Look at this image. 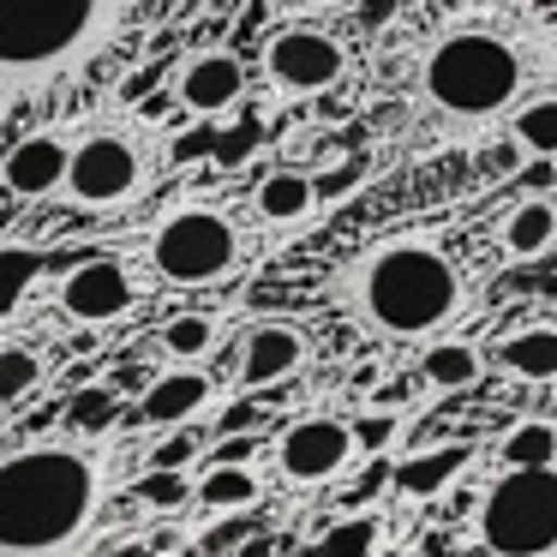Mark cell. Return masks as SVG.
Masks as SVG:
<instances>
[{
  "label": "cell",
  "instance_id": "cell-1",
  "mask_svg": "<svg viewBox=\"0 0 557 557\" xmlns=\"http://www.w3.org/2000/svg\"><path fill=\"white\" fill-rule=\"evenodd\" d=\"M109 468L85 437H30L0 456V552H73L97 521Z\"/></svg>",
  "mask_w": 557,
  "mask_h": 557
},
{
  "label": "cell",
  "instance_id": "cell-2",
  "mask_svg": "<svg viewBox=\"0 0 557 557\" xmlns=\"http://www.w3.org/2000/svg\"><path fill=\"white\" fill-rule=\"evenodd\" d=\"M468 306V276L432 234H384L348 264V312L377 342H432Z\"/></svg>",
  "mask_w": 557,
  "mask_h": 557
},
{
  "label": "cell",
  "instance_id": "cell-3",
  "mask_svg": "<svg viewBox=\"0 0 557 557\" xmlns=\"http://www.w3.org/2000/svg\"><path fill=\"white\" fill-rule=\"evenodd\" d=\"M121 0H0V90H42L102 49Z\"/></svg>",
  "mask_w": 557,
  "mask_h": 557
},
{
  "label": "cell",
  "instance_id": "cell-4",
  "mask_svg": "<svg viewBox=\"0 0 557 557\" xmlns=\"http://www.w3.org/2000/svg\"><path fill=\"white\" fill-rule=\"evenodd\" d=\"M420 90L449 121H497L528 90V54L492 25H461L432 42L420 66Z\"/></svg>",
  "mask_w": 557,
  "mask_h": 557
},
{
  "label": "cell",
  "instance_id": "cell-5",
  "mask_svg": "<svg viewBox=\"0 0 557 557\" xmlns=\"http://www.w3.org/2000/svg\"><path fill=\"white\" fill-rule=\"evenodd\" d=\"M145 258L157 270V282H169V288H216L240 264V228L216 205H174L150 228Z\"/></svg>",
  "mask_w": 557,
  "mask_h": 557
},
{
  "label": "cell",
  "instance_id": "cell-6",
  "mask_svg": "<svg viewBox=\"0 0 557 557\" xmlns=\"http://www.w3.org/2000/svg\"><path fill=\"white\" fill-rule=\"evenodd\" d=\"M480 545L497 557L557 552V461L504 468L480 497Z\"/></svg>",
  "mask_w": 557,
  "mask_h": 557
},
{
  "label": "cell",
  "instance_id": "cell-7",
  "mask_svg": "<svg viewBox=\"0 0 557 557\" xmlns=\"http://www.w3.org/2000/svg\"><path fill=\"white\" fill-rule=\"evenodd\" d=\"M145 174H150V157L133 126H90V133L73 138V157H66L54 198H66L78 210H114L145 186Z\"/></svg>",
  "mask_w": 557,
  "mask_h": 557
},
{
  "label": "cell",
  "instance_id": "cell-8",
  "mask_svg": "<svg viewBox=\"0 0 557 557\" xmlns=\"http://www.w3.org/2000/svg\"><path fill=\"white\" fill-rule=\"evenodd\" d=\"M258 73L276 97L288 102H312L324 90H336L348 78V49L342 37H330L324 25H276L258 54Z\"/></svg>",
  "mask_w": 557,
  "mask_h": 557
},
{
  "label": "cell",
  "instance_id": "cell-9",
  "mask_svg": "<svg viewBox=\"0 0 557 557\" xmlns=\"http://www.w3.org/2000/svg\"><path fill=\"white\" fill-rule=\"evenodd\" d=\"M354 461H360V444H354V425L342 413H300L276 432V473L300 492L336 485Z\"/></svg>",
  "mask_w": 557,
  "mask_h": 557
},
{
  "label": "cell",
  "instance_id": "cell-10",
  "mask_svg": "<svg viewBox=\"0 0 557 557\" xmlns=\"http://www.w3.org/2000/svg\"><path fill=\"white\" fill-rule=\"evenodd\" d=\"M54 306H61L73 324L102 330V324H121V318L138 306V282H133V270H126L121 258L90 252V258H78V264L61 270V282H54Z\"/></svg>",
  "mask_w": 557,
  "mask_h": 557
},
{
  "label": "cell",
  "instance_id": "cell-11",
  "mask_svg": "<svg viewBox=\"0 0 557 557\" xmlns=\"http://www.w3.org/2000/svg\"><path fill=\"white\" fill-rule=\"evenodd\" d=\"M306 360H312V342H306L300 324H288V318H258L240 336V348H234V389L264 396V389L300 377Z\"/></svg>",
  "mask_w": 557,
  "mask_h": 557
},
{
  "label": "cell",
  "instance_id": "cell-12",
  "mask_svg": "<svg viewBox=\"0 0 557 557\" xmlns=\"http://www.w3.org/2000/svg\"><path fill=\"white\" fill-rule=\"evenodd\" d=\"M210 401H216V377L198 360H174L138 384V420L150 432H169V425H193Z\"/></svg>",
  "mask_w": 557,
  "mask_h": 557
},
{
  "label": "cell",
  "instance_id": "cell-13",
  "mask_svg": "<svg viewBox=\"0 0 557 557\" xmlns=\"http://www.w3.org/2000/svg\"><path fill=\"white\" fill-rule=\"evenodd\" d=\"M174 102L193 114H228L246 102V61L234 49H205L174 66Z\"/></svg>",
  "mask_w": 557,
  "mask_h": 557
},
{
  "label": "cell",
  "instance_id": "cell-14",
  "mask_svg": "<svg viewBox=\"0 0 557 557\" xmlns=\"http://www.w3.org/2000/svg\"><path fill=\"white\" fill-rule=\"evenodd\" d=\"M66 157H73V138L66 133H25L7 162H0V186L13 198H54L61 193V174H66Z\"/></svg>",
  "mask_w": 557,
  "mask_h": 557
},
{
  "label": "cell",
  "instance_id": "cell-15",
  "mask_svg": "<svg viewBox=\"0 0 557 557\" xmlns=\"http://www.w3.org/2000/svg\"><path fill=\"white\" fill-rule=\"evenodd\" d=\"M473 449L468 444H432V449H413V456L396 461V473H389V485H396L401 497H413V504H432V497H444L449 485L468 473Z\"/></svg>",
  "mask_w": 557,
  "mask_h": 557
},
{
  "label": "cell",
  "instance_id": "cell-16",
  "mask_svg": "<svg viewBox=\"0 0 557 557\" xmlns=\"http://www.w3.org/2000/svg\"><path fill=\"white\" fill-rule=\"evenodd\" d=\"M497 246H504L516 264H528V258H545V252L557 246V198H545V193L516 198V205L497 216Z\"/></svg>",
  "mask_w": 557,
  "mask_h": 557
},
{
  "label": "cell",
  "instance_id": "cell-17",
  "mask_svg": "<svg viewBox=\"0 0 557 557\" xmlns=\"http://www.w3.org/2000/svg\"><path fill=\"white\" fill-rule=\"evenodd\" d=\"M312 210H318V181L306 169H270L252 186V216L264 228H300Z\"/></svg>",
  "mask_w": 557,
  "mask_h": 557
},
{
  "label": "cell",
  "instance_id": "cell-18",
  "mask_svg": "<svg viewBox=\"0 0 557 557\" xmlns=\"http://www.w3.org/2000/svg\"><path fill=\"white\" fill-rule=\"evenodd\" d=\"M258 497H264V480H258L252 461L205 456V468H198V480H193V504L205 509V516H222V509H258Z\"/></svg>",
  "mask_w": 557,
  "mask_h": 557
},
{
  "label": "cell",
  "instance_id": "cell-19",
  "mask_svg": "<svg viewBox=\"0 0 557 557\" xmlns=\"http://www.w3.org/2000/svg\"><path fill=\"white\" fill-rule=\"evenodd\" d=\"M492 366H504L516 384H557V324H521L497 342Z\"/></svg>",
  "mask_w": 557,
  "mask_h": 557
},
{
  "label": "cell",
  "instance_id": "cell-20",
  "mask_svg": "<svg viewBox=\"0 0 557 557\" xmlns=\"http://www.w3.org/2000/svg\"><path fill=\"white\" fill-rule=\"evenodd\" d=\"M420 377H425V389H437V396H456V389H473L480 384V372H485V354L473 348V342H461V336H432V342H420Z\"/></svg>",
  "mask_w": 557,
  "mask_h": 557
},
{
  "label": "cell",
  "instance_id": "cell-21",
  "mask_svg": "<svg viewBox=\"0 0 557 557\" xmlns=\"http://www.w3.org/2000/svg\"><path fill=\"white\" fill-rule=\"evenodd\" d=\"M121 413H126V401L114 384H85V389L66 396V432L90 444V437H109L114 425H121Z\"/></svg>",
  "mask_w": 557,
  "mask_h": 557
},
{
  "label": "cell",
  "instance_id": "cell-22",
  "mask_svg": "<svg viewBox=\"0 0 557 557\" xmlns=\"http://www.w3.org/2000/svg\"><path fill=\"white\" fill-rule=\"evenodd\" d=\"M497 461L504 468H545V461H557V420H545V413L516 420L497 437Z\"/></svg>",
  "mask_w": 557,
  "mask_h": 557
},
{
  "label": "cell",
  "instance_id": "cell-23",
  "mask_svg": "<svg viewBox=\"0 0 557 557\" xmlns=\"http://www.w3.org/2000/svg\"><path fill=\"white\" fill-rule=\"evenodd\" d=\"M42 270H49V252H42V246L0 240V318H13L18 306H25V294L37 288Z\"/></svg>",
  "mask_w": 557,
  "mask_h": 557
},
{
  "label": "cell",
  "instance_id": "cell-24",
  "mask_svg": "<svg viewBox=\"0 0 557 557\" xmlns=\"http://www.w3.org/2000/svg\"><path fill=\"white\" fill-rule=\"evenodd\" d=\"M384 540H389L384 509H348V516H336L312 545H318V552H336V557H360V552H377Z\"/></svg>",
  "mask_w": 557,
  "mask_h": 557
},
{
  "label": "cell",
  "instance_id": "cell-25",
  "mask_svg": "<svg viewBox=\"0 0 557 557\" xmlns=\"http://www.w3.org/2000/svg\"><path fill=\"white\" fill-rule=\"evenodd\" d=\"M222 342V318L216 312H174L162 324V354L169 360H210Z\"/></svg>",
  "mask_w": 557,
  "mask_h": 557
},
{
  "label": "cell",
  "instance_id": "cell-26",
  "mask_svg": "<svg viewBox=\"0 0 557 557\" xmlns=\"http://www.w3.org/2000/svg\"><path fill=\"white\" fill-rule=\"evenodd\" d=\"M509 138L521 145V157L552 162V157H557V97H533V102H521L516 121H509Z\"/></svg>",
  "mask_w": 557,
  "mask_h": 557
},
{
  "label": "cell",
  "instance_id": "cell-27",
  "mask_svg": "<svg viewBox=\"0 0 557 557\" xmlns=\"http://www.w3.org/2000/svg\"><path fill=\"white\" fill-rule=\"evenodd\" d=\"M49 377V366H42L37 348H25V342H7L0 348V408H13V401H25L30 389Z\"/></svg>",
  "mask_w": 557,
  "mask_h": 557
},
{
  "label": "cell",
  "instance_id": "cell-28",
  "mask_svg": "<svg viewBox=\"0 0 557 557\" xmlns=\"http://www.w3.org/2000/svg\"><path fill=\"white\" fill-rule=\"evenodd\" d=\"M138 497L157 509H174V504H193V480H186L181 468H150L145 480H138Z\"/></svg>",
  "mask_w": 557,
  "mask_h": 557
},
{
  "label": "cell",
  "instance_id": "cell-29",
  "mask_svg": "<svg viewBox=\"0 0 557 557\" xmlns=\"http://www.w3.org/2000/svg\"><path fill=\"white\" fill-rule=\"evenodd\" d=\"M198 456V432H193V425H169V432H162V444L157 449H150V468H186V461H193Z\"/></svg>",
  "mask_w": 557,
  "mask_h": 557
},
{
  "label": "cell",
  "instance_id": "cell-30",
  "mask_svg": "<svg viewBox=\"0 0 557 557\" xmlns=\"http://www.w3.org/2000/svg\"><path fill=\"white\" fill-rule=\"evenodd\" d=\"M246 540H252V509H222V521L198 545L205 552H228V545H246Z\"/></svg>",
  "mask_w": 557,
  "mask_h": 557
},
{
  "label": "cell",
  "instance_id": "cell-31",
  "mask_svg": "<svg viewBox=\"0 0 557 557\" xmlns=\"http://www.w3.org/2000/svg\"><path fill=\"white\" fill-rule=\"evenodd\" d=\"M354 425V444H360V456H372V449H389L401 432L396 413H366V420H348Z\"/></svg>",
  "mask_w": 557,
  "mask_h": 557
},
{
  "label": "cell",
  "instance_id": "cell-32",
  "mask_svg": "<svg viewBox=\"0 0 557 557\" xmlns=\"http://www.w3.org/2000/svg\"><path fill=\"white\" fill-rule=\"evenodd\" d=\"M408 0H360V30H384Z\"/></svg>",
  "mask_w": 557,
  "mask_h": 557
},
{
  "label": "cell",
  "instance_id": "cell-33",
  "mask_svg": "<svg viewBox=\"0 0 557 557\" xmlns=\"http://www.w3.org/2000/svg\"><path fill=\"white\" fill-rule=\"evenodd\" d=\"M516 162H521V145H516V138H509V145H497V150H485V169H492V174H509Z\"/></svg>",
  "mask_w": 557,
  "mask_h": 557
},
{
  "label": "cell",
  "instance_id": "cell-34",
  "mask_svg": "<svg viewBox=\"0 0 557 557\" xmlns=\"http://www.w3.org/2000/svg\"><path fill=\"white\" fill-rule=\"evenodd\" d=\"M234 425H258V401H234V408L216 420V432H234Z\"/></svg>",
  "mask_w": 557,
  "mask_h": 557
},
{
  "label": "cell",
  "instance_id": "cell-35",
  "mask_svg": "<svg viewBox=\"0 0 557 557\" xmlns=\"http://www.w3.org/2000/svg\"><path fill=\"white\" fill-rule=\"evenodd\" d=\"M210 456H222V461H252V456H258V437H240V444H216Z\"/></svg>",
  "mask_w": 557,
  "mask_h": 557
},
{
  "label": "cell",
  "instance_id": "cell-36",
  "mask_svg": "<svg viewBox=\"0 0 557 557\" xmlns=\"http://www.w3.org/2000/svg\"><path fill=\"white\" fill-rule=\"evenodd\" d=\"M468 7H473V0H437V13H449V18H456V13H468Z\"/></svg>",
  "mask_w": 557,
  "mask_h": 557
},
{
  "label": "cell",
  "instance_id": "cell-37",
  "mask_svg": "<svg viewBox=\"0 0 557 557\" xmlns=\"http://www.w3.org/2000/svg\"><path fill=\"white\" fill-rule=\"evenodd\" d=\"M300 7H342V0H300Z\"/></svg>",
  "mask_w": 557,
  "mask_h": 557
},
{
  "label": "cell",
  "instance_id": "cell-38",
  "mask_svg": "<svg viewBox=\"0 0 557 557\" xmlns=\"http://www.w3.org/2000/svg\"><path fill=\"white\" fill-rule=\"evenodd\" d=\"M497 7H516V0H497Z\"/></svg>",
  "mask_w": 557,
  "mask_h": 557
}]
</instances>
